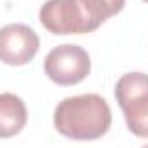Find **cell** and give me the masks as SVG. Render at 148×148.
I'll use <instances>...</instances> for the list:
<instances>
[{
    "instance_id": "cell-1",
    "label": "cell",
    "mask_w": 148,
    "mask_h": 148,
    "mask_svg": "<svg viewBox=\"0 0 148 148\" xmlns=\"http://www.w3.org/2000/svg\"><path fill=\"white\" fill-rule=\"evenodd\" d=\"M55 129L77 141L102 138L112 124V112L105 98L95 93L64 98L53 112Z\"/></svg>"
},
{
    "instance_id": "cell-2",
    "label": "cell",
    "mask_w": 148,
    "mask_h": 148,
    "mask_svg": "<svg viewBox=\"0 0 148 148\" xmlns=\"http://www.w3.org/2000/svg\"><path fill=\"white\" fill-rule=\"evenodd\" d=\"M129 131L138 138H148V74H124L114 90Z\"/></svg>"
},
{
    "instance_id": "cell-3",
    "label": "cell",
    "mask_w": 148,
    "mask_h": 148,
    "mask_svg": "<svg viewBox=\"0 0 148 148\" xmlns=\"http://www.w3.org/2000/svg\"><path fill=\"white\" fill-rule=\"evenodd\" d=\"M43 69L55 84L71 86L86 79L91 71V60L84 48L66 43L48 52L43 60Z\"/></svg>"
},
{
    "instance_id": "cell-4",
    "label": "cell",
    "mask_w": 148,
    "mask_h": 148,
    "mask_svg": "<svg viewBox=\"0 0 148 148\" xmlns=\"http://www.w3.org/2000/svg\"><path fill=\"white\" fill-rule=\"evenodd\" d=\"M40 21L52 35H83L95 31L79 0H47L40 9Z\"/></svg>"
},
{
    "instance_id": "cell-5",
    "label": "cell",
    "mask_w": 148,
    "mask_h": 148,
    "mask_svg": "<svg viewBox=\"0 0 148 148\" xmlns=\"http://www.w3.org/2000/svg\"><path fill=\"white\" fill-rule=\"evenodd\" d=\"M40 50V38L28 24H7L0 28V60L7 66H24Z\"/></svg>"
},
{
    "instance_id": "cell-6",
    "label": "cell",
    "mask_w": 148,
    "mask_h": 148,
    "mask_svg": "<svg viewBox=\"0 0 148 148\" xmlns=\"http://www.w3.org/2000/svg\"><path fill=\"white\" fill-rule=\"evenodd\" d=\"M28 109L14 93H0V138H12L24 129Z\"/></svg>"
},
{
    "instance_id": "cell-7",
    "label": "cell",
    "mask_w": 148,
    "mask_h": 148,
    "mask_svg": "<svg viewBox=\"0 0 148 148\" xmlns=\"http://www.w3.org/2000/svg\"><path fill=\"white\" fill-rule=\"evenodd\" d=\"M79 3L83 5L91 26L97 29L109 17L122 10L126 0H79Z\"/></svg>"
},
{
    "instance_id": "cell-8",
    "label": "cell",
    "mask_w": 148,
    "mask_h": 148,
    "mask_svg": "<svg viewBox=\"0 0 148 148\" xmlns=\"http://www.w3.org/2000/svg\"><path fill=\"white\" fill-rule=\"evenodd\" d=\"M141 148H148V145H145V147H141Z\"/></svg>"
},
{
    "instance_id": "cell-9",
    "label": "cell",
    "mask_w": 148,
    "mask_h": 148,
    "mask_svg": "<svg viewBox=\"0 0 148 148\" xmlns=\"http://www.w3.org/2000/svg\"><path fill=\"white\" fill-rule=\"evenodd\" d=\"M143 2H147V3H148V0H143Z\"/></svg>"
}]
</instances>
